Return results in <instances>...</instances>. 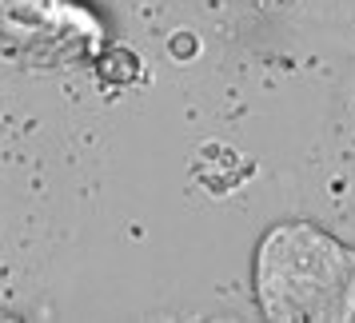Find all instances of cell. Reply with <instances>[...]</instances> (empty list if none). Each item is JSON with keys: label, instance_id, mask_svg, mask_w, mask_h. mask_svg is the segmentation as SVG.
<instances>
[{"label": "cell", "instance_id": "obj_1", "mask_svg": "<svg viewBox=\"0 0 355 323\" xmlns=\"http://www.w3.org/2000/svg\"><path fill=\"white\" fill-rule=\"evenodd\" d=\"M256 288L272 320H355V252L311 224H284L259 243Z\"/></svg>", "mask_w": 355, "mask_h": 323}]
</instances>
